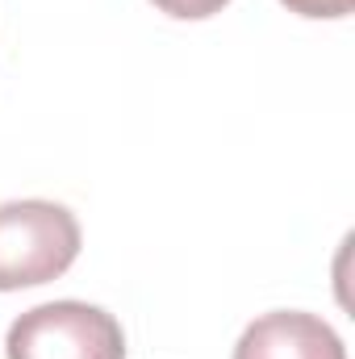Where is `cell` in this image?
<instances>
[{
	"instance_id": "3",
	"label": "cell",
	"mask_w": 355,
	"mask_h": 359,
	"mask_svg": "<svg viewBox=\"0 0 355 359\" xmlns=\"http://www.w3.org/2000/svg\"><path fill=\"white\" fill-rule=\"evenodd\" d=\"M234 359H347V347L318 313L276 309L243 330Z\"/></svg>"
},
{
	"instance_id": "4",
	"label": "cell",
	"mask_w": 355,
	"mask_h": 359,
	"mask_svg": "<svg viewBox=\"0 0 355 359\" xmlns=\"http://www.w3.org/2000/svg\"><path fill=\"white\" fill-rule=\"evenodd\" d=\"M159 13H168V17H176V21H205V17H213V13H222L230 0H151Z\"/></svg>"
},
{
	"instance_id": "1",
	"label": "cell",
	"mask_w": 355,
	"mask_h": 359,
	"mask_svg": "<svg viewBox=\"0 0 355 359\" xmlns=\"http://www.w3.org/2000/svg\"><path fill=\"white\" fill-rule=\"evenodd\" d=\"M80 255V222L55 201L0 205V292L59 280Z\"/></svg>"
},
{
	"instance_id": "2",
	"label": "cell",
	"mask_w": 355,
	"mask_h": 359,
	"mask_svg": "<svg viewBox=\"0 0 355 359\" xmlns=\"http://www.w3.org/2000/svg\"><path fill=\"white\" fill-rule=\"evenodd\" d=\"M8 359H126V334L113 313L84 301L25 309L4 339Z\"/></svg>"
},
{
	"instance_id": "5",
	"label": "cell",
	"mask_w": 355,
	"mask_h": 359,
	"mask_svg": "<svg viewBox=\"0 0 355 359\" xmlns=\"http://www.w3.org/2000/svg\"><path fill=\"white\" fill-rule=\"evenodd\" d=\"M280 4L297 17H309V21H339L351 13L355 0H280Z\"/></svg>"
}]
</instances>
